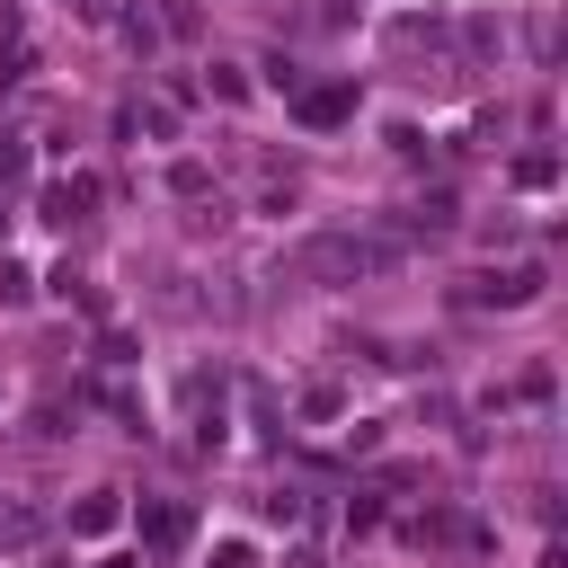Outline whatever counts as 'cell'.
<instances>
[{"label": "cell", "mask_w": 568, "mask_h": 568, "mask_svg": "<svg viewBox=\"0 0 568 568\" xmlns=\"http://www.w3.org/2000/svg\"><path fill=\"white\" fill-rule=\"evenodd\" d=\"M399 257V240H364V231H320V240H302V275H320V284H355V275H382Z\"/></svg>", "instance_id": "cell-1"}, {"label": "cell", "mask_w": 568, "mask_h": 568, "mask_svg": "<svg viewBox=\"0 0 568 568\" xmlns=\"http://www.w3.org/2000/svg\"><path fill=\"white\" fill-rule=\"evenodd\" d=\"M462 293H470V302H532V293H541V266H479Z\"/></svg>", "instance_id": "cell-2"}, {"label": "cell", "mask_w": 568, "mask_h": 568, "mask_svg": "<svg viewBox=\"0 0 568 568\" xmlns=\"http://www.w3.org/2000/svg\"><path fill=\"white\" fill-rule=\"evenodd\" d=\"M293 115H302V124H346V115H355V89H346V80L302 89V98H293Z\"/></svg>", "instance_id": "cell-3"}, {"label": "cell", "mask_w": 568, "mask_h": 568, "mask_svg": "<svg viewBox=\"0 0 568 568\" xmlns=\"http://www.w3.org/2000/svg\"><path fill=\"white\" fill-rule=\"evenodd\" d=\"M89 204H98V186H89V178H71V186H53V195H44V222H80Z\"/></svg>", "instance_id": "cell-4"}, {"label": "cell", "mask_w": 568, "mask_h": 568, "mask_svg": "<svg viewBox=\"0 0 568 568\" xmlns=\"http://www.w3.org/2000/svg\"><path fill=\"white\" fill-rule=\"evenodd\" d=\"M142 532H151V541H160V550H169V541H178V532H186V515H178V506H151V515H142Z\"/></svg>", "instance_id": "cell-5"}, {"label": "cell", "mask_w": 568, "mask_h": 568, "mask_svg": "<svg viewBox=\"0 0 568 568\" xmlns=\"http://www.w3.org/2000/svg\"><path fill=\"white\" fill-rule=\"evenodd\" d=\"M213 568H248V550H240V541H222V550H213Z\"/></svg>", "instance_id": "cell-6"}]
</instances>
